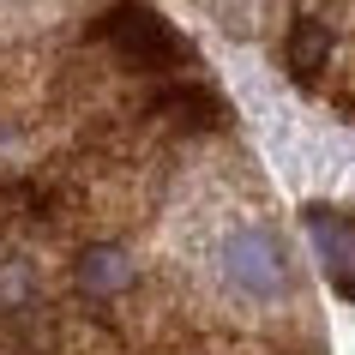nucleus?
<instances>
[{"label":"nucleus","instance_id":"7ed1b4c3","mask_svg":"<svg viewBox=\"0 0 355 355\" xmlns=\"http://www.w3.org/2000/svg\"><path fill=\"white\" fill-rule=\"evenodd\" d=\"M307 235H313L319 265L337 283V295H355V217H343L331 205H307Z\"/></svg>","mask_w":355,"mask_h":355},{"label":"nucleus","instance_id":"20e7f679","mask_svg":"<svg viewBox=\"0 0 355 355\" xmlns=\"http://www.w3.org/2000/svg\"><path fill=\"white\" fill-rule=\"evenodd\" d=\"M73 283H78V295H91V301H114L121 289H132V253L114 241L85 247L73 259Z\"/></svg>","mask_w":355,"mask_h":355},{"label":"nucleus","instance_id":"39448f33","mask_svg":"<svg viewBox=\"0 0 355 355\" xmlns=\"http://www.w3.org/2000/svg\"><path fill=\"white\" fill-rule=\"evenodd\" d=\"M325 55H331V31L313 24V19H301L295 37H289V73H295V78H313L319 67H325Z\"/></svg>","mask_w":355,"mask_h":355},{"label":"nucleus","instance_id":"f03ea898","mask_svg":"<svg viewBox=\"0 0 355 355\" xmlns=\"http://www.w3.org/2000/svg\"><path fill=\"white\" fill-rule=\"evenodd\" d=\"M103 37L127 60H139V67H175V60H187V42L175 37L150 6H139V0H121L114 6L109 19H103Z\"/></svg>","mask_w":355,"mask_h":355},{"label":"nucleus","instance_id":"f257e3e1","mask_svg":"<svg viewBox=\"0 0 355 355\" xmlns=\"http://www.w3.org/2000/svg\"><path fill=\"white\" fill-rule=\"evenodd\" d=\"M223 271L253 301H277L289 289V253H283V241L271 229H235L223 241Z\"/></svg>","mask_w":355,"mask_h":355}]
</instances>
